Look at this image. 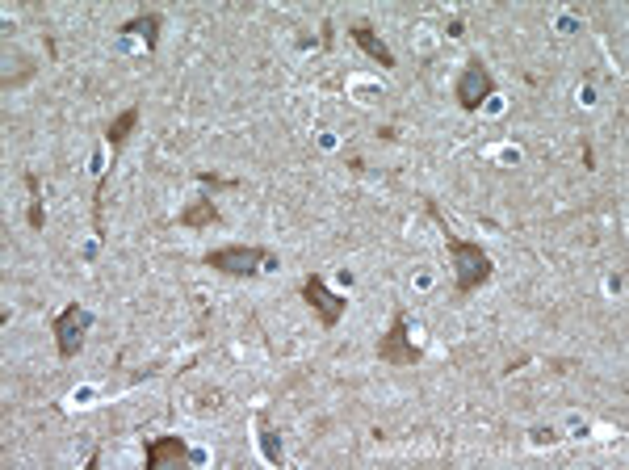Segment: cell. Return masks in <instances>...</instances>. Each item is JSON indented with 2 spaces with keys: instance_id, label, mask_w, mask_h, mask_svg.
Here are the masks:
<instances>
[{
  "instance_id": "e0dca14e",
  "label": "cell",
  "mask_w": 629,
  "mask_h": 470,
  "mask_svg": "<svg viewBox=\"0 0 629 470\" xmlns=\"http://www.w3.org/2000/svg\"><path fill=\"white\" fill-rule=\"evenodd\" d=\"M583 168H596V152H592L588 139H583Z\"/></svg>"
},
{
  "instance_id": "ba28073f",
  "label": "cell",
  "mask_w": 629,
  "mask_h": 470,
  "mask_svg": "<svg viewBox=\"0 0 629 470\" xmlns=\"http://www.w3.org/2000/svg\"><path fill=\"white\" fill-rule=\"evenodd\" d=\"M349 38L357 42V47L365 51V55H370L374 63H378V68L382 72H395L399 68V59H395V51H390L386 47V42H382V34L370 26V21H349Z\"/></svg>"
},
{
  "instance_id": "8fae6325",
  "label": "cell",
  "mask_w": 629,
  "mask_h": 470,
  "mask_svg": "<svg viewBox=\"0 0 629 470\" xmlns=\"http://www.w3.org/2000/svg\"><path fill=\"white\" fill-rule=\"evenodd\" d=\"M139 118H143V105H126L122 114H114L110 122H105V143H110V152L114 160L122 156V147L130 143V135L139 131Z\"/></svg>"
},
{
  "instance_id": "9c48e42d",
  "label": "cell",
  "mask_w": 629,
  "mask_h": 470,
  "mask_svg": "<svg viewBox=\"0 0 629 470\" xmlns=\"http://www.w3.org/2000/svg\"><path fill=\"white\" fill-rule=\"evenodd\" d=\"M160 30H164V13L160 9H143V13H135V17H126L122 26H118V34H130V38H143V47H147V55H156L160 51Z\"/></svg>"
},
{
  "instance_id": "2e32d148",
  "label": "cell",
  "mask_w": 629,
  "mask_h": 470,
  "mask_svg": "<svg viewBox=\"0 0 629 470\" xmlns=\"http://www.w3.org/2000/svg\"><path fill=\"white\" fill-rule=\"evenodd\" d=\"M445 34H449V38H462V34H466V21H462V17H453Z\"/></svg>"
},
{
  "instance_id": "6da1fadb",
  "label": "cell",
  "mask_w": 629,
  "mask_h": 470,
  "mask_svg": "<svg viewBox=\"0 0 629 470\" xmlns=\"http://www.w3.org/2000/svg\"><path fill=\"white\" fill-rule=\"evenodd\" d=\"M424 206H428L432 223H437L441 235H445V252H449V261H453V294H458V298H470L474 290H483V286L491 282V277H495L491 252H487L483 244H474V240H462V235L449 227V219L441 215V206L432 202V198H424Z\"/></svg>"
},
{
  "instance_id": "ac0fdd59",
  "label": "cell",
  "mask_w": 629,
  "mask_h": 470,
  "mask_svg": "<svg viewBox=\"0 0 629 470\" xmlns=\"http://www.w3.org/2000/svg\"><path fill=\"white\" fill-rule=\"evenodd\" d=\"M378 139H386V143H395V139H399V131H395V126H382V131H378Z\"/></svg>"
},
{
  "instance_id": "5b68a950",
  "label": "cell",
  "mask_w": 629,
  "mask_h": 470,
  "mask_svg": "<svg viewBox=\"0 0 629 470\" xmlns=\"http://www.w3.org/2000/svg\"><path fill=\"white\" fill-rule=\"evenodd\" d=\"M93 324H97V315H93L89 307H80V303H68L63 311H55V319H51V336H55V353H59V361L80 357V349H84V340H89Z\"/></svg>"
},
{
  "instance_id": "277c9868",
  "label": "cell",
  "mask_w": 629,
  "mask_h": 470,
  "mask_svg": "<svg viewBox=\"0 0 629 470\" xmlns=\"http://www.w3.org/2000/svg\"><path fill=\"white\" fill-rule=\"evenodd\" d=\"M495 89H500V84H495V72L483 63V55H470L466 68L458 72V80H453V101H458L462 114H479L495 97Z\"/></svg>"
},
{
  "instance_id": "4fadbf2b",
  "label": "cell",
  "mask_w": 629,
  "mask_h": 470,
  "mask_svg": "<svg viewBox=\"0 0 629 470\" xmlns=\"http://www.w3.org/2000/svg\"><path fill=\"white\" fill-rule=\"evenodd\" d=\"M21 181H26V189H30L26 223H30V231H42V227H47V206H42V177L34 173V168H26V173H21Z\"/></svg>"
},
{
  "instance_id": "3957f363",
  "label": "cell",
  "mask_w": 629,
  "mask_h": 470,
  "mask_svg": "<svg viewBox=\"0 0 629 470\" xmlns=\"http://www.w3.org/2000/svg\"><path fill=\"white\" fill-rule=\"evenodd\" d=\"M374 357L382 361V366H390V370H416L424 361V349L416 345V336H411V324H407L403 307H395V315H390V328L378 336Z\"/></svg>"
},
{
  "instance_id": "52a82bcc",
  "label": "cell",
  "mask_w": 629,
  "mask_h": 470,
  "mask_svg": "<svg viewBox=\"0 0 629 470\" xmlns=\"http://www.w3.org/2000/svg\"><path fill=\"white\" fill-rule=\"evenodd\" d=\"M193 454H189V445H185V437H177V433H160V437H147L143 441V466L147 470H160L164 462H189Z\"/></svg>"
},
{
  "instance_id": "7a4b0ae2",
  "label": "cell",
  "mask_w": 629,
  "mask_h": 470,
  "mask_svg": "<svg viewBox=\"0 0 629 470\" xmlns=\"http://www.w3.org/2000/svg\"><path fill=\"white\" fill-rule=\"evenodd\" d=\"M202 265L223 273V277H235V282H252L260 273H273L281 269L277 256L265 248V244H227V248H210L202 256Z\"/></svg>"
},
{
  "instance_id": "7c38bea8",
  "label": "cell",
  "mask_w": 629,
  "mask_h": 470,
  "mask_svg": "<svg viewBox=\"0 0 629 470\" xmlns=\"http://www.w3.org/2000/svg\"><path fill=\"white\" fill-rule=\"evenodd\" d=\"M256 445L269 466H286V445H281V433L269 424V412H256Z\"/></svg>"
},
{
  "instance_id": "9a60e30c",
  "label": "cell",
  "mask_w": 629,
  "mask_h": 470,
  "mask_svg": "<svg viewBox=\"0 0 629 470\" xmlns=\"http://www.w3.org/2000/svg\"><path fill=\"white\" fill-rule=\"evenodd\" d=\"M533 441H537V445H554L558 433H554V429H533Z\"/></svg>"
},
{
  "instance_id": "30bf717a",
  "label": "cell",
  "mask_w": 629,
  "mask_h": 470,
  "mask_svg": "<svg viewBox=\"0 0 629 470\" xmlns=\"http://www.w3.org/2000/svg\"><path fill=\"white\" fill-rule=\"evenodd\" d=\"M177 223L189 227V231H210V227H223V210H219V202H214V194L206 189V194H198L181 210Z\"/></svg>"
},
{
  "instance_id": "8992f818",
  "label": "cell",
  "mask_w": 629,
  "mask_h": 470,
  "mask_svg": "<svg viewBox=\"0 0 629 470\" xmlns=\"http://www.w3.org/2000/svg\"><path fill=\"white\" fill-rule=\"evenodd\" d=\"M298 294H302V303L315 311V319H319V324L328 328V332L344 319V311H349V298L336 294V290H328V277H323V273H307V277H302Z\"/></svg>"
},
{
  "instance_id": "5bb4252c",
  "label": "cell",
  "mask_w": 629,
  "mask_h": 470,
  "mask_svg": "<svg viewBox=\"0 0 629 470\" xmlns=\"http://www.w3.org/2000/svg\"><path fill=\"white\" fill-rule=\"evenodd\" d=\"M193 181H198L202 189H210V194H219V189H240V185H244L240 177H219V173H210V168H198V173H193Z\"/></svg>"
}]
</instances>
